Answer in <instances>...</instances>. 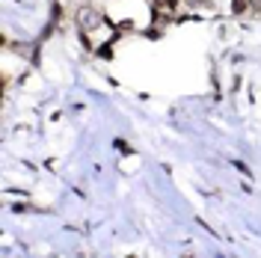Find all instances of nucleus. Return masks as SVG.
Returning <instances> with one entry per match:
<instances>
[{
  "label": "nucleus",
  "mask_w": 261,
  "mask_h": 258,
  "mask_svg": "<svg viewBox=\"0 0 261 258\" xmlns=\"http://www.w3.org/2000/svg\"><path fill=\"white\" fill-rule=\"evenodd\" d=\"M77 24H81V30H92V27H98V24H101V12L86 6V9H81V12H77Z\"/></svg>",
  "instance_id": "obj_1"
},
{
  "label": "nucleus",
  "mask_w": 261,
  "mask_h": 258,
  "mask_svg": "<svg viewBox=\"0 0 261 258\" xmlns=\"http://www.w3.org/2000/svg\"><path fill=\"white\" fill-rule=\"evenodd\" d=\"M246 6H249V0H231V12H234V15H244Z\"/></svg>",
  "instance_id": "obj_2"
}]
</instances>
